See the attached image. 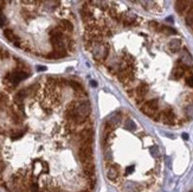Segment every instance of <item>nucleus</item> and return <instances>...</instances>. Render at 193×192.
<instances>
[{"label":"nucleus","mask_w":193,"mask_h":192,"mask_svg":"<svg viewBox=\"0 0 193 192\" xmlns=\"http://www.w3.org/2000/svg\"><path fill=\"white\" fill-rule=\"evenodd\" d=\"M167 21H171V23H172V21H173V18H171V17L167 18Z\"/></svg>","instance_id":"7c9ffc66"},{"label":"nucleus","mask_w":193,"mask_h":192,"mask_svg":"<svg viewBox=\"0 0 193 192\" xmlns=\"http://www.w3.org/2000/svg\"><path fill=\"white\" fill-rule=\"evenodd\" d=\"M137 17L135 14H129V13H121V20L120 23L123 24V26H134L137 24Z\"/></svg>","instance_id":"6e6552de"},{"label":"nucleus","mask_w":193,"mask_h":192,"mask_svg":"<svg viewBox=\"0 0 193 192\" xmlns=\"http://www.w3.org/2000/svg\"><path fill=\"white\" fill-rule=\"evenodd\" d=\"M183 139H184V140H188V134H187V133H184V134H183Z\"/></svg>","instance_id":"cd10ccee"},{"label":"nucleus","mask_w":193,"mask_h":192,"mask_svg":"<svg viewBox=\"0 0 193 192\" xmlns=\"http://www.w3.org/2000/svg\"><path fill=\"white\" fill-rule=\"evenodd\" d=\"M186 23H187V25L188 26L193 30V16H191V14H187L186 16Z\"/></svg>","instance_id":"aec40b11"},{"label":"nucleus","mask_w":193,"mask_h":192,"mask_svg":"<svg viewBox=\"0 0 193 192\" xmlns=\"http://www.w3.org/2000/svg\"><path fill=\"white\" fill-rule=\"evenodd\" d=\"M160 26H161V25L158 24L157 21H150V23H149V28H150V29H154V30H158V31H159V30H160Z\"/></svg>","instance_id":"4be33fe9"},{"label":"nucleus","mask_w":193,"mask_h":192,"mask_svg":"<svg viewBox=\"0 0 193 192\" xmlns=\"http://www.w3.org/2000/svg\"><path fill=\"white\" fill-rule=\"evenodd\" d=\"M37 69L39 70V71H44V70H46V68H45V67H38Z\"/></svg>","instance_id":"c85d7f7f"},{"label":"nucleus","mask_w":193,"mask_h":192,"mask_svg":"<svg viewBox=\"0 0 193 192\" xmlns=\"http://www.w3.org/2000/svg\"><path fill=\"white\" fill-rule=\"evenodd\" d=\"M150 153L153 156H158L159 154V152H158V149H157V147H153L152 149H150Z\"/></svg>","instance_id":"393cba45"},{"label":"nucleus","mask_w":193,"mask_h":192,"mask_svg":"<svg viewBox=\"0 0 193 192\" xmlns=\"http://www.w3.org/2000/svg\"><path fill=\"white\" fill-rule=\"evenodd\" d=\"M6 23H7V18H6V16L4 14V13H0V26H5L6 25Z\"/></svg>","instance_id":"412c9836"},{"label":"nucleus","mask_w":193,"mask_h":192,"mask_svg":"<svg viewBox=\"0 0 193 192\" xmlns=\"http://www.w3.org/2000/svg\"><path fill=\"white\" fill-rule=\"evenodd\" d=\"M185 114L188 119H192L193 118V103H190L186 108H185Z\"/></svg>","instance_id":"f3484780"},{"label":"nucleus","mask_w":193,"mask_h":192,"mask_svg":"<svg viewBox=\"0 0 193 192\" xmlns=\"http://www.w3.org/2000/svg\"><path fill=\"white\" fill-rule=\"evenodd\" d=\"M106 173H107V177H108V179L110 182H113V183H117L119 182L120 172H119L117 167L115 165H107Z\"/></svg>","instance_id":"0eeeda50"},{"label":"nucleus","mask_w":193,"mask_h":192,"mask_svg":"<svg viewBox=\"0 0 193 192\" xmlns=\"http://www.w3.org/2000/svg\"><path fill=\"white\" fill-rule=\"evenodd\" d=\"M191 5H192L191 1H177L175 3V10L180 14H184L185 12L188 13V11L191 8Z\"/></svg>","instance_id":"9d476101"},{"label":"nucleus","mask_w":193,"mask_h":192,"mask_svg":"<svg viewBox=\"0 0 193 192\" xmlns=\"http://www.w3.org/2000/svg\"><path fill=\"white\" fill-rule=\"evenodd\" d=\"M160 32L165 33V34H177V31L170 26H166V25H162V26H160Z\"/></svg>","instance_id":"dca6fc26"},{"label":"nucleus","mask_w":193,"mask_h":192,"mask_svg":"<svg viewBox=\"0 0 193 192\" xmlns=\"http://www.w3.org/2000/svg\"><path fill=\"white\" fill-rule=\"evenodd\" d=\"M3 170H4V164H3V161H0V173L3 172Z\"/></svg>","instance_id":"bb28decb"},{"label":"nucleus","mask_w":193,"mask_h":192,"mask_svg":"<svg viewBox=\"0 0 193 192\" xmlns=\"http://www.w3.org/2000/svg\"><path fill=\"white\" fill-rule=\"evenodd\" d=\"M185 74H186V68L181 64V65H178L174 68V70L172 72V77L174 80H180L181 77H184Z\"/></svg>","instance_id":"ddd939ff"},{"label":"nucleus","mask_w":193,"mask_h":192,"mask_svg":"<svg viewBox=\"0 0 193 192\" xmlns=\"http://www.w3.org/2000/svg\"><path fill=\"white\" fill-rule=\"evenodd\" d=\"M4 36L7 38V39L10 41V42H12L14 45H17V46H20V39L18 38V36H16V33L12 31L11 29H6L5 31H4Z\"/></svg>","instance_id":"9b49d317"},{"label":"nucleus","mask_w":193,"mask_h":192,"mask_svg":"<svg viewBox=\"0 0 193 192\" xmlns=\"http://www.w3.org/2000/svg\"><path fill=\"white\" fill-rule=\"evenodd\" d=\"M187 14L193 16V3H192V5H191V8H190V11H188V13H187Z\"/></svg>","instance_id":"a878e982"},{"label":"nucleus","mask_w":193,"mask_h":192,"mask_svg":"<svg viewBox=\"0 0 193 192\" xmlns=\"http://www.w3.org/2000/svg\"><path fill=\"white\" fill-rule=\"evenodd\" d=\"M126 126H127V128H129L130 131H134V129H136V125L134 123V121H133V120H127V122H126Z\"/></svg>","instance_id":"6ab92c4d"},{"label":"nucleus","mask_w":193,"mask_h":192,"mask_svg":"<svg viewBox=\"0 0 193 192\" xmlns=\"http://www.w3.org/2000/svg\"><path fill=\"white\" fill-rule=\"evenodd\" d=\"M90 51L93 52V56L97 63H103L109 55V45L107 43H98L95 44Z\"/></svg>","instance_id":"f03ea898"},{"label":"nucleus","mask_w":193,"mask_h":192,"mask_svg":"<svg viewBox=\"0 0 193 192\" xmlns=\"http://www.w3.org/2000/svg\"><path fill=\"white\" fill-rule=\"evenodd\" d=\"M191 192H193V191H191Z\"/></svg>","instance_id":"2f4dec72"},{"label":"nucleus","mask_w":193,"mask_h":192,"mask_svg":"<svg viewBox=\"0 0 193 192\" xmlns=\"http://www.w3.org/2000/svg\"><path fill=\"white\" fill-rule=\"evenodd\" d=\"M62 31H67V32H71L73 26H72V24L68 20V19H62L59 21V26H58Z\"/></svg>","instance_id":"2eb2a0df"},{"label":"nucleus","mask_w":193,"mask_h":192,"mask_svg":"<svg viewBox=\"0 0 193 192\" xmlns=\"http://www.w3.org/2000/svg\"><path fill=\"white\" fill-rule=\"evenodd\" d=\"M29 192H41V189L36 182H31L29 186Z\"/></svg>","instance_id":"a211bd4d"},{"label":"nucleus","mask_w":193,"mask_h":192,"mask_svg":"<svg viewBox=\"0 0 193 192\" xmlns=\"http://www.w3.org/2000/svg\"><path fill=\"white\" fill-rule=\"evenodd\" d=\"M153 119L155 121H161L165 125H173L175 123V120H177L175 114L172 109H165L161 113H158V115H155Z\"/></svg>","instance_id":"20e7f679"},{"label":"nucleus","mask_w":193,"mask_h":192,"mask_svg":"<svg viewBox=\"0 0 193 192\" xmlns=\"http://www.w3.org/2000/svg\"><path fill=\"white\" fill-rule=\"evenodd\" d=\"M186 84L191 88H193V74H190V76H187L186 78Z\"/></svg>","instance_id":"5701e85b"},{"label":"nucleus","mask_w":193,"mask_h":192,"mask_svg":"<svg viewBox=\"0 0 193 192\" xmlns=\"http://www.w3.org/2000/svg\"><path fill=\"white\" fill-rule=\"evenodd\" d=\"M181 49V41L180 39H172L170 43H168V50L171 52H178V51Z\"/></svg>","instance_id":"4468645a"},{"label":"nucleus","mask_w":193,"mask_h":192,"mask_svg":"<svg viewBox=\"0 0 193 192\" xmlns=\"http://www.w3.org/2000/svg\"><path fill=\"white\" fill-rule=\"evenodd\" d=\"M72 111H73V120L72 123L75 125H81L84 123L91 111V107L88 101H80L72 103Z\"/></svg>","instance_id":"f257e3e1"},{"label":"nucleus","mask_w":193,"mask_h":192,"mask_svg":"<svg viewBox=\"0 0 193 192\" xmlns=\"http://www.w3.org/2000/svg\"><path fill=\"white\" fill-rule=\"evenodd\" d=\"M147 93H148V85L146 83H140L135 88V96H134V98H135L137 105L144 101V98L147 95Z\"/></svg>","instance_id":"423d86ee"},{"label":"nucleus","mask_w":193,"mask_h":192,"mask_svg":"<svg viewBox=\"0 0 193 192\" xmlns=\"http://www.w3.org/2000/svg\"><path fill=\"white\" fill-rule=\"evenodd\" d=\"M134 171H135V167H134V166H129V167H127L126 173H127V174H132Z\"/></svg>","instance_id":"b1692460"},{"label":"nucleus","mask_w":193,"mask_h":192,"mask_svg":"<svg viewBox=\"0 0 193 192\" xmlns=\"http://www.w3.org/2000/svg\"><path fill=\"white\" fill-rule=\"evenodd\" d=\"M180 62L183 63V65H184L185 68L193 65V58H192V56L188 54L187 50H184V51H183L181 56H180Z\"/></svg>","instance_id":"f8f14e48"},{"label":"nucleus","mask_w":193,"mask_h":192,"mask_svg":"<svg viewBox=\"0 0 193 192\" xmlns=\"http://www.w3.org/2000/svg\"><path fill=\"white\" fill-rule=\"evenodd\" d=\"M158 110H159V102L155 98L149 100L141 106V111H142L144 114H146V115H148V116H150V118L155 116Z\"/></svg>","instance_id":"39448f33"},{"label":"nucleus","mask_w":193,"mask_h":192,"mask_svg":"<svg viewBox=\"0 0 193 192\" xmlns=\"http://www.w3.org/2000/svg\"><path fill=\"white\" fill-rule=\"evenodd\" d=\"M27 77H29L27 72H25L23 70H16V71H12V72L7 74V76L5 77V83L10 84L11 87H14L19 82H21L23 80L27 78Z\"/></svg>","instance_id":"7ed1b4c3"},{"label":"nucleus","mask_w":193,"mask_h":192,"mask_svg":"<svg viewBox=\"0 0 193 192\" xmlns=\"http://www.w3.org/2000/svg\"><path fill=\"white\" fill-rule=\"evenodd\" d=\"M144 189H145V186L142 184H137L134 182H128V183L123 184V186H122L123 192H141Z\"/></svg>","instance_id":"1a4fd4ad"},{"label":"nucleus","mask_w":193,"mask_h":192,"mask_svg":"<svg viewBox=\"0 0 193 192\" xmlns=\"http://www.w3.org/2000/svg\"><path fill=\"white\" fill-rule=\"evenodd\" d=\"M90 84H91L93 87H97V83H96V81H90Z\"/></svg>","instance_id":"c756f323"}]
</instances>
